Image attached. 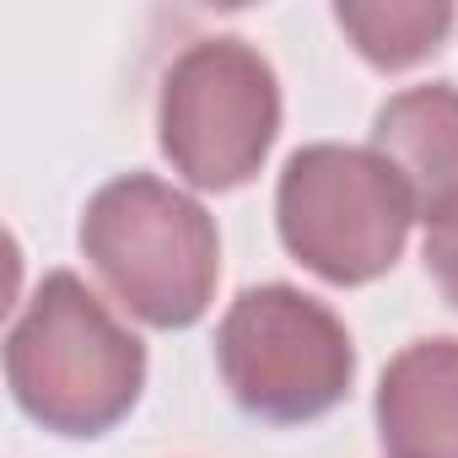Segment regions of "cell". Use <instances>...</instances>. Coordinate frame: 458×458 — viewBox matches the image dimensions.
Instances as JSON below:
<instances>
[{
	"instance_id": "8",
	"label": "cell",
	"mask_w": 458,
	"mask_h": 458,
	"mask_svg": "<svg viewBox=\"0 0 458 458\" xmlns=\"http://www.w3.org/2000/svg\"><path fill=\"white\" fill-rule=\"evenodd\" d=\"M335 22L377 71H404L442 49L453 28V6H442V0H410V6H399V0H388V6L345 0V6H335Z\"/></svg>"
},
{
	"instance_id": "6",
	"label": "cell",
	"mask_w": 458,
	"mask_h": 458,
	"mask_svg": "<svg viewBox=\"0 0 458 458\" xmlns=\"http://www.w3.org/2000/svg\"><path fill=\"white\" fill-rule=\"evenodd\" d=\"M388 458H458V340L404 345L377 383Z\"/></svg>"
},
{
	"instance_id": "3",
	"label": "cell",
	"mask_w": 458,
	"mask_h": 458,
	"mask_svg": "<svg viewBox=\"0 0 458 458\" xmlns=\"http://www.w3.org/2000/svg\"><path fill=\"white\" fill-rule=\"evenodd\" d=\"M281 243L324 281L361 286L404 254L415 194L361 146H308L286 162L276 189Z\"/></svg>"
},
{
	"instance_id": "1",
	"label": "cell",
	"mask_w": 458,
	"mask_h": 458,
	"mask_svg": "<svg viewBox=\"0 0 458 458\" xmlns=\"http://www.w3.org/2000/svg\"><path fill=\"white\" fill-rule=\"evenodd\" d=\"M17 404L60 437H103L146 383V345L71 276L55 270L6 340Z\"/></svg>"
},
{
	"instance_id": "2",
	"label": "cell",
	"mask_w": 458,
	"mask_h": 458,
	"mask_svg": "<svg viewBox=\"0 0 458 458\" xmlns=\"http://www.w3.org/2000/svg\"><path fill=\"white\" fill-rule=\"evenodd\" d=\"M81 249L103 286L157 329L194 324L216 297L221 243L210 216L151 173L114 178L92 194L81 216Z\"/></svg>"
},
{
	"instance_id": "7",
	"label": "cell",
	"mask_w": 458,
	"mask_h": 458,
	"mask_svg": "<svg viewBox=\"0 0 458 458\" xmlns=\"http://www.w3.org/2000/svg\"><path fill=\"white\" fill-rule=\"evenodd\" d=\"M372 151L410 183L415 205L458 199V87L431 81L388 98L372 124Z\"/></svg>"
},
{
	"instance_id": "5",
	"label": "cell",
	"mask_w": 458,
	"mask_h": 458,
	"mask_svg": "<svg viewBox=\"0 0 458 458\" xmlns=\"http://www.w3.org/2000/svg\"><path fill=\"white\" fill-rule=\"evenodd\" d=\"M162 151L194 189H238L259 173L281 130V87L259 49L243 38L189 44L157 108Z\"/></svg>"
},
{
	"instance_id": "9",
	"label": "cell",
	"mask_w": 458,
	"mask_h": 458,
	"mask_svg": "<svg viewBox=\"0 0 458 458\" xmlns=\"http://www.w3.org/2000/svg\"><path fill=\"white\" fill-rule=\"evenodd\" d=\"M426 276L458 308V199L426 210Z\"/></svg>"
},
{
	"instance_id": "4",
	"label": "cell",
	"mask_w": 458,
	"mask_h": 458,
	"mask_svg": "<svg viewBox=\"0 0 458 458\" xmlns=\"http://www.w3.org/2000/svg\"><path fill=\"white\" fill-rule=\"evenodd\" d=\"M216 361L233 399L276 426H297L335 410L356 372L345 324L297 286L243 292L221 318Z\"/></svg>"
}]
</instances>
